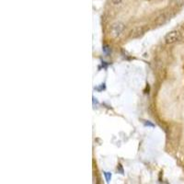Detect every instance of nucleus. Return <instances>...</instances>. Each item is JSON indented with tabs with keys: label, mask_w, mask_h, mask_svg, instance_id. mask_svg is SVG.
Returning <instances> with one entry per match:
<instances>
[{
	"label": "nucleus",
	"mask_w": 184,
	"mask_h": 184,
	"mask_svg": "<svg viewBox=\"0 0 184 184\" xmlns=\"http://www.w3.org/2000/svg\"><path fill=\"white\" fill-rule=\"evenodd\" d=\"M181 34L179 31H171L165 36V42L168 44H172L180 41Z\"/></svg>",
	"instance_id": "nucleus-1"
},
{
	"label": "nucleus",
	"mask_w": 184,
	"mask_h": 184,
	"mask_svg": "<svg viewBox=\"0 0 184 184\" xmlns=\"http://www.w3.org/2000/svg\"><path fill=\"white\" fill-rule=\"evenodd\" d=\"M124 28H125V26L123 23H122V22H116V23H114L112 27V32L113 36L114 37L121 36L124 31Z\"/></svg>",
	"instance_id": "nucleus-2"
},
{
	"label": "nucleus",
	"mask_w": 184,
	"mask_h": 184,
	"mask_svg": "<svg viewBox=\"0 0 184 184\" xmlns=\"http://www.w3.org/2000/svg\"><path fill=\"white\" fill-rule=\"evenodd\" d=\"M104 175H105L106 180L109 182V181L110 180V179H112V174H110V172H105V173H104Z\"/></svg>",
	"instance_id": "nucleus-3"
},
{
	"label": "nucleus",
	"mask_w": 184,
	"mask_h": 184,
	"mask_svg": "<svg viewBox=\"0 0 184 184\" xmlns=\"http://www.w3.org/2000/svg\"><path fill=\"white\" fill-rule=\"evenodd\" d=\"M122 1H123V0H112V3L113 5H119V4H121Z\"/></svg>",
	"instance_id": "nucleus-4"
},
{
	"label": "nucleus",
	"mask_w": 184,
	"mask_h": 184,
	"mask_svg": "<svg viewBox=\"0 0 184 184\" xmlns=\"http://www.w3.org/2000/svg\"><path fill=\"white\" fill-rule=\"evenodd\" d=\"M174 2L178 5H182L184 4V0H174Z\"/></svg>",
	"instance_id": "nucleus-5"
}]
</instances>
